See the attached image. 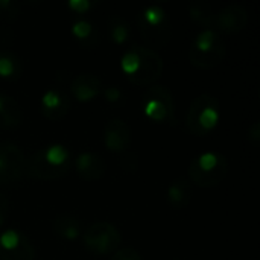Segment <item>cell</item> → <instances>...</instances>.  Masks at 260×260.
<instances>
[{
  "instance_id": "4316f807",
  "label": "cell",
  "mask_w": 260,
  "mask_h": 260,
  "mask_svg": "<svg viewBox=\"0 0 260 260\" xmlns=\"http://www.w3.org/2000/svg\"><path fill=\"white\" fill-rule=\"evenodd\" d=\"M248 140L251 142L253 146H259L260 143V123L254 122L250 128H248Z\"/></svg>"
},
{
  "instance_id": "52a82bcc",
  "label": "cell",
  "mask_w": 260,
  "mask_h": 260,
  "mask_svg": "<svg viewBox=\"0 0 260 260\" xmlns=\"http://www.w3.org/2000/svg\"><path fill=\"white\" fill-rule=\"evenodd\" d=\"M143 114L157 125L172 126L175 123V101L171 90L165 85H152L142 98Z\"/></svg>"
},
{
  "instance_id": "d4e9b609",
  "label": "cell",
  "mask_w": 260,
  "mask_h": 260,
  "mask_svg": "<svg viewBox=\"0 0 260 260\" xmlns=\"http://www.w3.org/2000/svg\"><path fill=\"white\" fill-rule=\"evenodd\" d=\"M110 260H143L140 253L136 251L134 248H129V247H125V248H119Z\"/></svg>"
},
{
  "instance_id": "277c9868",
  "label": "cell",
  "mask_w": 260,
  "mask_h": 260,
  "mask_svg": "<svg viewBox=\"0 0 260 260\" xmlns=\"http://www.w3.org/2000/svg\"><path fill=\"white\" fill-rule=\"evenodd\" d=\"M229 160L224 154L207 151L197 155L189 166V181L198 187L210 189L219 186L229 175Z\"/></svg>"
},
{
  "instance_id": "7c38bea8",
  "label": "cell",
  "mask_w": 260,
  "mask_h": 260,
  "mask_svg": "<svg viewBox=\"0 0 260 260\" xmlns=\"http://www.w3.org/2000/svg\"><path fill=\"white\" fill-rule=\"evenodd\" d=\"M248 24V12L242 5L233 3L219 9L215 15V30L224 34H238Z\"/></svg>"
},
{
  "instance_id": "ac0fdd59",
  "label": "cell",
  "mask_w": 260,
  "mask_h": 260,
  "mask_svg": "<svg viewBox=\"0 0 260 260\" xmlns=\"http://www.w3.org/2000/svg\"><path fill=\"white\" fill-rule=\"evenodd\" d=\"M52 229H53V233L58 238H61L64 241H69V242L76 241L82 235L81 222L78 221V218H75L72 215H58L53 219Z\"/></svg>"
},
{
  "instance_id": "8992f818",
  "label": "cell",
  "mask_w": 260,
  "mask_h": 260,
  "mask_svg": "<svg viewBox=\"0 0 260 260\" xmlns=\"http://www.w3.org/2000/svg\"><path fill=\"white\" fill-rule=\"evenodd\" d=\"M221 122V107L219 101L209 93H203L193 99L187 116L186 128L193 136H209L212 134Z\"/></svg>"
},
{
  "instance_id": "7a4b0ae2",
  "label": "cell",
  "mask_w": 260,
  "mask_h": 260,
  "mask_svg": "<svg viewBox=\"0 0 260 260\" xmlns=\"http://www.w3.org/2000/svg\"><path fill=\"white\" fill-rule=\"evenodd\" d=\"M72 155L61 143H50L40 148L26 161V174L34 180L53 181L59 180L70 171Z\"/></svg>"
},
{
  "instance_id": "e0dca14e",
  "label": "cell",
  "mask_w": 260,
  "mask_h": 260,
  "mask_svg": "<svg viewBox=\"0 0 260 260\" xmlns=\"http://www.w3.org/2000/svg\"><path fill=\"white\" fill-rule=\"evenodd\" d=\"M23 111L20 104L9 94L0 93V129H12L21 123Z\"/></svg>"
},
{
  "instance_id": "cb8c5ba5",
  "label": "cell",
  "mask_w": 260,
  "mask_h": 260,
  "mask_svg": "<svg viewBox=\"0 0 260 260\" xmlns=\"http://www.w3.org/2000/svg\"><path fill=\"white\" fill-rule=\"evenodd\" d=\"M96 3L91 0H69L67 6L75 14H87Z\"/></svg>"
},
{
  "instance_id": "30bf717a",
  "label": "cell",
  "mask_w": 260,
  "mask_h": 260,
  "mask_svg": "<svg viewBox=\"0 0 260 260\" xmlns=\"http://www.w3.org/2000/svg\"><path fill=\"white\" fill-rule=\"evenodd\" d=\"M0 260H35L30 239L15 229L3 230L0 233Z\"/></svg>"
},
{
  "instance_id": "ba28073f",
  "label": "cell",
  "mask_w": 260,
  "mask_h": 260,
  "mask_svg": "<svg viewBox=\"0 0 260 260\" xmlns=\"http://www.w3.org/2000/svg\"><path fill=\"white\" fill-rule=\"evenodd\" d=\"M82 244L94 256H113L120 248L122 235L110 222H94L82 232Z\"/></svg>"
},
{
  "instance_id": "9c48e42d",
  "label": "cell",
  "mask_w": 260,
  "mask_h": 260,
  "mask_svg": "<svg viewBox=\"0 0 260 260\" xmlns=\"http://www.w3.org/2000/svg\"><path fill=\"white\" fill-rule=\"evenodd\" d=\"M26 174V157L23 151L9 142L0 143V186L11 184Z\"/></svg>"
},
{
  "instance_id": "2e32d148",
  "label": "cell",
  "mask_w": 260,
  "mask_h": 260,
  "mask_svg": "<svg viewBox=\"0 0 260 260\" xmlns=\"http://www.w3.org/2000/svg\"><path fill=\"white\" fill-rule=\"evenodd\" d=\"M192 197H193L192 183L187 178H177L168 187V192H166L168 203L175 210H183V209L189 207Z\"/></svg>"
},
{
  "instance_id": "9a60e30c",
  "label": "cell",
  "mask_w": 260,
  "mask_h": 260,
  "mask_svg": "<svg viewBox=\"0 0 260 260\" xmlns=\"http://www.w3.org/2000/svg\"><path fill=\"white\" fill-rule=\"evenodd\" d=\"M75 169L84 181H99L105 175L107 166L98 154L84 151L75 158Z\"/></svg>"
},
{
  "instance_id": "83f0119b",
  "label": "cell",
  "mask_w": 260,
  "mask_h": 260,
  "mask_svg": "<svg viewBox=\"0 0 260 260\" xmlns=\"http://www.w3.org/2000/svg\"><path fill=\"white\" fill-rule=\"evenodd\" d=\"M8 207H9L8 198L0 193V230L5 225V221H6V216H8Z\"/></svg>"
},
{
  "instance_id": "44dd1931",
  "label": "cell",
  "mask_w": 260,
  "mask_h": 260,
  "mask_svg": "<svg viewBox=\"0 0 260 260\" xmlns=\"http://www.w3.org/2000/svg\"><path fill=\"white\" fill-rule=\"evenodd\" d=\"M189 15L195 23H198L204 29H213L215 27V15H216V12L209 3H204V2L192 3L190 8H189Z\"/></svg>"
},
{
  "instance_id": "7402d4cb",
  "label": "cell",
  "mask_w": 260,
  "mask_h": 260,
  "mask_svg": "<svg viewBox=\"0 0 260 260\" xmlns=\"http://www.w3.org/2000/svg\"><path fill=\"white\" fill-rule=\"evenodd\" d=\"M72 35L82 44L85 46H93L98 43V32L93 26L91 21L88 20H76L73 21L72 27H70Z\"/></svg>"
},
{
  "instance_id": "ffe728a7",
  "label": "cell",
  "mask_w": 260,
  "mask_h": 260,
  "mask_svg": "<svg viewBox=\"0 0 260 260\" xmlns=\"http://www.w3.org/2000/svg\"><path fill=\"white\" fill-rule=\"evenodd\" d=\"M21 61L20 58L6 49H0V78L2 79H17L21 76Z\"/></svg>"
},
{
  "instance_id": "3957f363",
  "label": "cell",
  "mask_w": 260,
  "mask_h": 260,
  "mask_svg": "<svg viewBox=\"0 0 260 260\" xmlns=\"http://www.w3.org/2000/svg\"><path fill=\"white\" fill-rule=\"evenodd\" d=\"M137 24L143 41L149 49H163L172 38V24L168 12L160 5H149L137 15Z\"/></svg>"
},
{
  "instance_id": "484cf974",
  "label": "cell",
  "mask_w": 260,
  "mask_h": 260,
  "mask_svg": "<svg viewBox=\"0 0 260 260\" xmlns=\"http://www.w3.org/2000/svg\"><path fill=\"white\" fill-rule=\"evenodd\" d=\"M102 96L110 104H119L123 101V93L117 87H105L102 91Z\"/></svg>"
},
{
  "instance_id": "8fae6325",
  "label": "cell",
  "mask_w": 260,
  "mask_h": 260,
  "mask_svg": "<svg viewBox=\"0 0 260 260\" xmlns=\"http://www.w3.org/2000/svg\"><path fill=\"white\" fill-rule=\"evenodd\" d=\"M43 116L50 122L62 120L70 110V96L62 87H52L46 90L40 101Z\"/></svg>"
},
{
  "instance_id": "4fadbf2b",
  "label": "cell",
  "mask_w": 260,
  "mask_h": 260,
  "mask_svg": "<svg viewBox=\"0 0 260 260\" xmlns=\"http://www.w3.org/2000/svg\"><path fill=\"white\" fill-rule=\"evenodd\" d=\"M104 145L110 152L123 154L131 145V128L119 117L110 119L104 126Z\"/></svg>"
},
{
  "instance_id": "5bb4252c",
  "label": "cell",
  "mask_w": 260,
  "mask_h": 260,
  "mask_svg": "<svg viewBox=\"0 0 260 260\" xmlns=\"http://www.w3.org/2000/svg\"><path fill=\"white\" fill-rule=\"evenodd\" d=\"M104 82L101 81L99 76L93 75V73H81L76 75L70 84H69V90L70 94L82 104L91 102L96 98H99L104 91Z\"/></svg>"
},
{
  "instance_id": "603a6c76",
  "label": "cell",
  "mask_w": 260,
  "mask_h": 260,
  "mask_svg": "<svg viewBox=\"0 0 260 260\" xmlns=\"http://www.w3.org/2000/svg\"><path fill=\"white\" fill-rule=\"evenodd\" d=\"M20 12V3L11 0H0V17L5 20H14Z\"/></svg>"
},
{
  "instance_id": "5b68a950",
  "label": "cell",
  "mask_w": 260,
  "mask_h": 260,
  "mask_svg": "<svg viewBox=\"0 0 260 260\" xmlns=\"http://www.w3.org/2000/svg\"><path fill=\"white\" fill-rule=\"evenodd\" d=\"M227 55L225 40L215 29H203L193 38L189 49L190 62L203 70L215 69Z\"/></svg>"
},
{
  "instance_id": "d6986e66",
  "label": "cell",
  "mask_w": 260,
  "mask_h": 260,
  "mask_svg": "<svg viewBox=\"0 0 260 260\" xmlns=\"http://www.w3.org/2000/svg\"><path fill=\"white\" fill-rule=\"evenodd\" d=\"M131 37V27L129 23L119 17V15H113L108 20V38L111 43H114L116 46H123L129 41Z\"/></svg>"
},
{
  "instance_id": "6da1fadb",
  "label": "cell",
  "mask_w": 260,
  "mask_h": 260,
  "mask_svg": "<svg viewBox=\"0 0 260 260\" xmlns=\"http://www.w3.org/2000/svg\"><path fill=\"white\" fill-rule=\"evenodd\" d=\"M165 64L161 56L146 47L136 44L120 58V70L134 85H149L160 79Z\"/></svg>"
}]
</instances>
